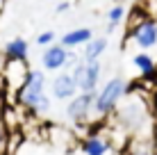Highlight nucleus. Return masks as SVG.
Wrapping results in <instances>:
<instances>
[{"instance_id": "1", "label": "nucleus", "mask_w": 157, "mask_h": 155, "mask_svg": "<svg viewBox=\"0 0 157 155\" xmlns=\"http://www.w3.org/2000/svg\"><path fill=\"white\" fill-rule=\"evenodd\" d=\"M118 110V121L125 128L128 132H134V135H144L150 126V114L148 107H146L144 100L139 98H130L128 103H123Z\"/></svg>"}, {"instance_id": "2", "label": "nucleus", "mask_w": 157, "mask_h": 155, "mask_svg": "<svg viewBox=\"0 0 157 155\" xmlns=\"http://www.w3.org/2000/svg\"><path fill=\"white\" fill-rule=\"evenodd\" d=\"M46 84H48L46 73L39 71V68H32L30 76H28V80H25V84L16 91V103H18L21 107L30 110L32 114H34L39 100L46 96Z\"/></svg>"}, {"instance_id": "3", "label": "nucleus", "mask_w": 157, "mask_h": 155, "mask_svg": "<svg viewBox=\"0 0 157 155\" xmlns=\"http://www.w3.org/2000/svg\"><path fill=\"white\" fill-rule=\"evenodd\" d=\"M125 94H128V82L123 78H112L100 91H96V114L100 116L112 114L121 105V98Z\"/></svg>"}, {"instance_id": "4", "label": "nucleus", "mask_w": 157, "mask_h": 155, "mask_svg": "<svg viewBox=\"0 0 157 155\" xmlns=\"http://www.w3.org/2000/svg\"><path fill=\"white\" fill-rule=\"evenodd\" d=\"M130 32V39L134 41L139 48L148 50V48L157 46V18L155 16H146V18L137 21L134 25H128Z\"/></svg>"}, {"instance_id": "5", "label": "nucleus", "mask_w": 157, "mask_h": 155, "mask_svg": "<svg viewBox=\"0 0 157 155\" xmlns=\"http://www.w3.org/2000/svg\"><path fill=\"white\" fill-rule=\"evenodd\" d=\"M71 73H73L75 84H78L80 91H96L98 80H100V73H102V64H100V60L80 62Z\"/></svg>"}, {"instance_id": "6", "label": "nucleus", "mask_w": 157, "mask_h": 155, "mask_svg": "<svg viewBox=\"0 0 157 155\" xmlns=\"http://www.w3.org/2000/svg\"><path fill=\"white\" fill-rule=\"evenodd\" d=\"M91 112H96V91H80V94H75L66 105L68 119L78 121V123L86 121Z\"/></svg>"}, {"instance_id": "7", "label": "nucleus", "mask_w": 157, "mask_h": 155, "mask_svg": "<svg viewBox=\"0 0 157 155\" xmlns=\"http://www.w3.org/2000/svg\"><path fill=\"white\" fill-rule=\"evenodd\" d=\"M32 68H28V60H7L2 68V78L7 82V89H14L18 91L21 87L25 84Z\"/></svg>"}, {"instance_id": "8", "label": "nucleus", "mask_w": 157, "mask_h": 155, "mask_svg": "<svg viewBox=\"0 0 157 155\" xmlns=\"http://www.w3.org/2000/svg\"><path fill=\"white\" fill-rule=\"evenodd\" d=\"M66 57H68V48L64 44H50L46 46L41 55V64L46 71H59V68L66 66Z\"/></svg>"}, {"instance_id": "9", "label": "nucleus", "mask_w": 157, "mask_h": 155, "mask_svg": "<svg viewBox=\"0 0 157 155\" xmlns=\"http://www.w3.org/2000/svg\"><path fill=\"white\" fill-rule=\"evenodd\" d=\"M50 91L55 98L59 100H71L75 94L80 91L78 89V84H75V78H73V73H59V76L52 78V82H50Z\"/></svg>"}, {"instance_id": "10", "label": "nucleus", "mask_w": 157, "mask_h": 155, "mask_svg": "<svg viewBox=\"0 0 157 155\" xmlns=\"http://www.w3.org/2000/svg\"><path fill=\"white\" fill-rule=\"evenodd\" d=\"M80 151H82V155H107V151H109V141L105 139V137L100 135H86L82 141H80Z\"/></svg>"}, {"instance_id": "11", "label": "nucleus", "mask_w": 157, "mask_h": 155, "mask_svg": "<svg viewBox=\"0 0 157 155\" xmlns=\"http://www.w3.org/2000/svg\"><path fill=\"white\" fill-rule=\"evenodd\" d=\"M91 39H94V32H91L89 28H78V30L66 32V34L62 37V41H59V44H64L66 48H80V46L89 44Z\"/></svg>"}, {"instance_id": "12", "label": "nucleus", "mask_w": 157, "mask_h": 155, "mask_svg": "<svg viewBox=\"0 0 157 155\" xmlns=\"http://www.w3.org/2000/svg\"><path fill=\"white\" fill-rule=\"evenodd\" d=\"M2 52H5L7 60H28L30 48H28V41H25V39L16 37V39H9L7 44H5Z\"/></svg>"}, {"instance_id": "13", "label": "nucleus", "mask_w": 157, "mask_h": 155, "mask_svg": "<svg viewBox=\"0 0 157 155\" xmlns=\"http://www.w3.org/2000/svg\"><path fill=\"white\" fill-rule=\"evenodd\" d=\"M105 48H107V39H102V37H94L89 44L82 46V62L100 60V55L105 52Z\"/></svg>"}, {"instance_id": "14", "label": "nucleus", "mask_w": 157, "mask_h": 155, "mask_svg": "<svg viewBox=\"0 0 157 155\" xmlns=\"http://www.w3.org/2000/svg\"><path fill=\"white\" fill-rule=\"evenodd\" d=\"M128 18V9L123 7V2H116L114 7L107 12V21H109V30L107 32H114L118 23H123V21Z\"/></svg>"}, {"instance_id": "15", "label": "nucleus", "mask_w": 157, "mask_h": 155, "mask_svg": "<svg viewBox=\"0 0 157 155\" xmlns=\"http://www.w3.org/2000/svg\"><path fill=\"white\" fill-rule=\"evenodd\" d=\"M132 62H134V66H137V71L141 73H150L153 68H157V64H155V60L148 55V52H137V55L132 57Z\"/></svg>"}, {"instance_id": "16", "label": "nucleus", "mask_w": 157, "mask_h": 155, "mask_svg": "<svg viewBox=\"0 0 157 155\" xmlns=\"http://www.w3.org/2000/svg\"><path fill=\"white\" fill-rule=\"evenodd\" d=\"M7 144H9V130H7L5 119L0 116V155L7 153Z\"/></svg>"}, {"instance_id": "17", "label": "nucleus", "mask_w": 157, "mask_h": 155, "mask_svg": "<svg viewBox=\"0 0 157 155\" xmlns=\"http://www.w3.org/2000/svg\"><path fill=\"white\" fill-rule=\"evenodd\" d=\"M36 44H39V46H43V48H46V46H50V44H55V32H52V30L41 32V34L36 37Z\"/></svg>"}, {"instance_id": "18", "label": "nucleus", "mask_w": 157, "mask_h": 155, "mask_svg": "<svg viewBox=\"0 0 157 155\" xmlns=\"http://www.w3.org/2000/svg\"><path fill=\"white\" fill-rule=\"evenodd\" d=\"M128 155H153V151H150V146H148L146 141H137Z\"/></svg>"}, {"instance_id": "19", "label": "nucleus", "mask_w": 157, "mask_h": 155, "mask_svg": "<svg viewBox=\"0 0 157 155\" xmlns=\"http://www.w3.org/2000/svg\"><path fill=\"white\" fill-rule=\"evenodd\" d=\"M80 62H82V55L78 57L75 52H71V50H68V57H66V66H64V68H66V71H73V68L78 66Z\"/></svg>"}, {"instance_id": "20", "label": "nucleus", "mask_w": 157, "mask_h": 155, "mask_svg": "<svg viewBox=\"0 0 157 155\" xmlns=\"http://www.w3.org/2000/svg\"><path fill=\"white\" fill-rule=\"evenodd\" d=\"M66 9H71V2H59V5H57V14L66 12Z\"/></svg>"}, {"instance_id": "21", "label": "nucleus", "mask_w": 157, "mask_h": 155, "mask_svg": "<svg viewBox=\"0 0 157 155\" xmlns=\"http://www.w3.org/2000/svg\"><path fill=\"white\" fill-rule=\"evenodd\" d=\"M5 62H7V57H5V52H0V73H2V68H5Z\"/></svg>"}, {"instance_id": "22", "label": "nucleus", "mask_w": 157, "mask_h": 155, "mask_svg": "<svg viewBox=\"0 0 157 155\" xmlns=\"http://www.w3.org/2000/svg\"><path fill=\"white\" fill-rule=\"evenodd\" d=\"M116 2H125V0H116Z\"/></svg>"}, {"instance_id": "23", "label": "nucleus", "mask_w": 157, "mask_h": 155, "mask_svg": "<svg viewBox=\"0 0 157 155\" xmlns=\"http://www.w3.org/2000/svg\"><path fill=\"white\" fill-rule=\"evenodd\" d=\"M139 2H146V0H139Z\"/></svg>"}]
</instances>
